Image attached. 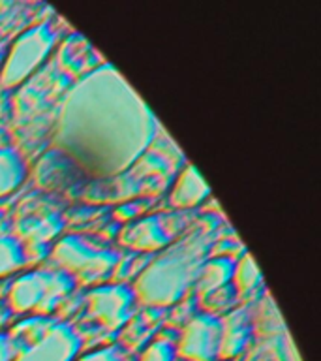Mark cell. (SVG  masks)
<instances>
[{"label":"cell","instance_id":"cell-1","mask_svg":"<svg viewBox=\"0 0 321 361\" xmlns=\"http://www.w3.org/2000/svg\"><path fill=\"white\" fill-rule=\"evenodd\" d=\"M156 117L111 66L84 73L58 113L55 145L81 171L100 179L124 173L156 137Z\"/></svg>","mask_w":321,"mask_h":361},{"label":"cell","instance_id":"cell-13","mask_svg":"<svg viewBox=\"0 0 321 361\" xmlns=\"http://www.w3.org/2000/svg\"><path fill=\"white\" fill-rule=\"evenodd\" d=\"M208 196V186L191 164H186L169 192V203L175 209H191Z\"/></svg>","mask_w":321,"mask_h":361},{"label":"cell","instance_id":"cell-8","mask_svg":"<svg viewBox=\"0 0 321 361\" xmlns=\"http://www.w3.org/2000/svg\"><path fill=\"white\" fill-rule=\"evenodd\" d=\"M171 173V162L163 160L160 152H145L141 157V166H130L124 173L115 179L117 197H134L141 192L156 194L165 186Z\"/></svg>","mask_w":321,"mask_h":361},{"label":"cell","instance_id":"cell-5","mask_svg":"<svg viewBox=\"0 0 321 361\" xmlns=\"http://www.w3.org/2000/svg\"><path fill=\"white\" fill-rule=\"evenodd\" d=\"M72 288L73 279L64 271H30L11 284L8 301L17 312L47 314Z\"/></svg>","mask_w":321,"mask_h":361},{"label":"cell","instance_id":"cell-6","mask_svg":"<svg viewBox=\"0 0 321 361\" xmlns=\"http://www.w3.org/2000/svg\"><path fill=\"white\" fill-rule=\"evenodd\" d=\"M180 228L182 226L177 214H149L124 226L118 241L134 250L154 252L168 247L177 237Z\"/></svg>","mask_w":321,"mask_h":361},{"label":"cell","instance_id":"cell-19","mask_svg":"<svg viewBox=\"0 0 321 361\" xmlns=\"http://www.w3.org/2000/svg\"><path fill=\"white\" fill-rule=\"evenodd\" d=\"M25 264V248L13 235L0 233V275L19 269Z\"/></svg>","mask_w":321,"mask_h":361},{"label":"cell","instance_id":"cell-16","mask_svg":"<svg viewBox=\"0 0 321 361\" xmlns=\"http://www.w3.org/2000/svg\"><path fill=\"white\" fill-rule=\"evenodd\" d=\"M58 61L70 73H89L98 64V55L87 39L81 38L79 34H73L72 38L62 44Z\"/></svg>","mask_w":321,"mask_h":361},{"label":"cell","instance_id":"cell-4","mask_svg":"<svg viewBox=\"0 0 321 361\" xmlns=\"http://www.w3.org/2000/svg\"><path fill=\"white\" fill-rule=\"evenodd\" d=\"M55 44L56 32L49 23H38L19 34L6 51L0 70V87L11 89L27 81L44 64Z\"/></svg>","mask_w":321,"mask_h":361},{"label":"cell","instance_id":"cell-10","mask_svg":"<svg viewBox=\"0 0 321 361\" xmlns=\"http://www.w3.org/2000/svg\"><path fill=\"white\" fill-rule=\"evenodd\" d=\"M134 292L122 284H103L92 288L87 295L89 314L107 329H118L128 322L134 307Z\"/></svg>","mask_w":321,"mask_h":361},{"label":"cell","instance_id":"cell-23","mask_svg":"<svg viewBox=\"0 0 321 361\" xmlns=\"http://www.w3.org/2000/svg\"><path fill=\"white\" fill-rule=\"evenodd\" d=\"M6 51H8V47H6V44H0V70H2V64H4Z\"/></svg>","mask_w":321,"mask_h":361},{"label":"cell","instance_id":"cell-14","mask_svg":"<svg viewBox=\"0 0 321 361\" xmlns=\"http://www.w3.org/2000/svg\"><path fill=\"white\" fill-rule=\"evenodd\" d=\"M75 166L77 164L73 162L68 154H64L58 149H53L47 154H44L38 162L36 180L44 188H62V186L68 185V180L75 179V173H77Z\"/></svg>","mask_w":321,"mask_h":361},{"label":"cell","instance_id":"cell-22","mask_svg":"<svg viewBox=\"0 0 321 361\" xmlns=\"http://www.w3.org/2000/svg\"><path fill=\"white\" fill-rule=\"evenodd\" d=\"M0 361H13V343L6 333H0Z\"/></svg>","mask_w":321,"mask_h":361},{"label":"cell","instance_id":"cell-18","mask_svg":"<svg viewBox=\"0 0 321 361\" xmlns=\"http://www.w3.org/2000/svg\"><path fill=\"white\" fill-rule=\"evenodd\" d=\"M233 286L237 293H241L244 298H250L263 286V275L258 269V265L253 262L250 254H244L239 264H235L233 271Z\"/></svg>","mask_w":321,"mask_h":361},{"label":"cell","instance_id":"cell-11","mask_svg":"<svg viewBox=\"0 0 321 361\" xmlns=\"http://www.w3.org/2000/svg\"><path fill=\"white\" fill-rule=\"evenodd\" d=\"M45 209H30L15 220V231L19 239L30 245H45L62 230V220L56 213H44Z\"/></svg>","mask_w":321,"mask_h":361},{"label":"cell","instance_id":"cell-9","mask_svg":"<svg viewBox=\"0 0 321 361\" xmlns=\"http://www.w3.org/2000/svg\"><path fill=\"white\" fill-rule=\"evenodd\" d=\"M81 348V338L68 324H51L36 341L27 344L13 361H73Z\"/></svg>","mask_w":321,"mask_h":361},{"label":"cell","instance_id":"cell-3","mask_svg":"<svg viewBox=\"0 0 321 361\" xmlns=\"http://www.w3.org/2000/svg\"><path fill=\"white\" fill-rule=\"evenodd\" d=\"M53 264L68 275L81 276L84 282L101 281L113 273L117 267V250L96 245L83 235H64L55 243L51 252Z\"/></svg>","mask_w":321,"mask_h":361},{"label":"cell","instance_id":"cell-17","mask_svg":"<svg viewBox=\"0 0 321 361\" xmlns=\"http://www.w3.org/2000/svg\"><path fill=\"white\" fill-rule=\"evenodd\" d=\"M27 177L25 158L11 147H0V197L15 192Z\"/></svg>","mask_w":321,"mask_h":361},{"label":"cell","instance_id":"cell-20","mask_svg":"<svg viewBox=\"0 0 321 361\" xmlns=\"http://www.w3.org/2000/svg\"><path fill=\"white\" fill-rule=\"evenodd\" d=\"M175 346L169 341H154L143 350L139 361H175Z\"/></svg>","mask_w":321,"mask_h":361},{"label":"cell","instance_id":"cell-15","mask_svg":"<svg viewBox=\"0 0 321 361\" xmlns=\"http://www.w3.org/2000/svg\"><path fill=\"white\" fill-rule=\"evenodd\" d=\"M233 271H235V262L229 256L207 259L201 265L199 275H197V295H199V299L207 298L220 288L231 284Z\"/></svg>","mask_w":321,"mask_h":361},{"label":"cell","instance_id":"cell-12","mask_svg":"<svg viewBox=\"0 0 321 361\" xmlns=\"http://www.w3.org/2000/svg\"><path fill=\"white\" fill-rule=\"evenodd\" d=\"M253 326L250 316L244 309L231 312L225 320H222V338H220V360H233L244 352L250 343Z\"/></svg>","mask_w":321,"mask_h":361},{"label":"cell","instance_id":"cell-2","mask_svg":"<svg viewBox=\"0 0 321 361\" xmlns=\"http://www.w3.org/2000/svg\"><path fill=\"white\" fill-rule=\"evenodd\" d=\"M210 243L213 241L208 233L203 230L171 245V248L160 254L141 271L132 288L135 299L151 307H168L177 303L186 290L197 281Z\"/></svg>","mask_w":321,"mask_h":361},{"label":"cell","instance_id":"cell-7","mask_svg":"<svg viewBox=\"0 0 321 361\" xmlns=\"http://www.w3.org/2000/svg\"><path fill=\"white\" fill-rule=\"evenodd\" d=\"M222 320L210 312L194 316L184 326L179 338V355L188 361L218 360Z\"/></svg>","mask_w":321,"mask_h":361},{"label":"cell","instance_id":"cell-21","mask_svg":"<svg viewBox=\"0 0 321 361\" xmlns=\"http://www.w3.org/2000/svg\"><path fill=\"white\" fill-rule=\"evenodd\" d=\"M77 361H124V357L117 348L106 346V348L92 350L89 354L81 355Z\"/></svg>","mask_w":321,"mask_h":361}]
</instances>
